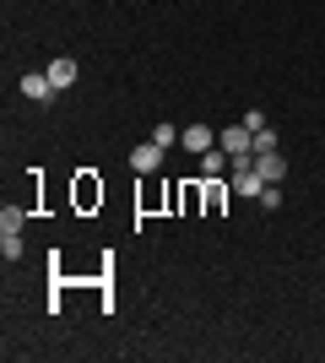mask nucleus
I'll return each instance as SVG.
<instances>
[{
	"label": "nucleus",
	"mask_w": 325,
	"mask_h": 363,
	"mask_svg": "<svg viewBox=\"0 0 325 363\" xmlns=\"http://www.w3.org/2000/svg\"><path fill=\"white\" fill-rule=\"evenodd\" d=\"M22 92H28L33 104H44L49 92H55V82H49V71H33V76H22Z\"/></svg>",
	"instance_id": "4"
},
{
	"label": "nucleus",
	"mask_w": 325,
	"mask_h": 363,
	"mask_svg": "<svg viewBox=\"0 0 325 363\" xmlns=\"http://www.w3.org/2000/svg\"><path fill=\"white\" fill-rule=\"evenodd\" d=\"M185 147L190 152H212L217 147V141H212V125H190V130H185Z\"/></svg>",
	"instance_id": "6"
},
{
	"label": "nucleus",
	"mask_w": 325,
	"mask_h": 363,
	"mask_svg": "<svg viewBox=\"0 0 325 363\" xmlns=\"http://www.w3.org/2000/svg\"><path fill=\"white\" fill-rule=\"evenodd\" d=\"M22 223H28V212H22V206H6V212H0V239H6V233H22Z\"/></svg>",
	"instance_id": "7"
},
{
	"label": "nucleus",
	"mask_w": 325,
	"mask_h": 363,
	"mask_svg": "<svg viewBox=\"0 0 325 363\" xmlns=\"http://www.w3.org/2000/svg\"><path fill=\"white\" fill-rule=\"evenodd\" d=\"M0 250H6V260H22V233H6V239H0Z\"/></svg>",
	"instance_id": "11"
},
{
	"label": "nucleus",
	"mask_w": 325,
	"mask_h": 363,
	"mask_svg": "<svg viewBox=\"0 0 325 363\" xmlns=\"http://www.w3.org/2000/svg\"><path fill=\"white\" fill-rule=\"evenodd\" d=\"M49 82H55V92H65L71 82H76V60H55L49 65Z\"/></svg>",
	"instance_id": "5"
},
{
	"label": "nucleus",
	"mask_w": 325,
	"mask_h": 363,
	"mask_svg": "<svg viewBox=\"0 0 325 363\" xmlns=\"http://www.w3.org/2000/svg\"><path fill=\"white\" fill-rule=\"evenodd\" d=\"M249 152H255V157H261V152H277V130H255V147Z\"/></svg>",
	"instance_id": "9"
},
{
	"label": "nucleus",
	"mask_w": 325,
	"mask_h": 363,
	"mask_svg": "<svg viewBox=\"0 0 325 363\" xmlns=\"http://www.w3.org/2000/svg\"><path fill=\"white\" fill-rule=\"evenodd\" d=\"M152 141H157V147H173V141H179V130H173V125H152Z\"/></svg>",
	"instance_id": "10"
},
{
	"label": "nucleus",
	"mask_w": 325,
	"mask_h": 363,
	"mask_svg": "<svg viewBox=\"0 0 325 363\" xmlns=\"http://www.w3.org/2000/svg\"><path fill=\"white\" fill-rule=\"evenodd\" d=\"M261 206H266V212H277V206H282V196H277V184H266V190H261Z\"/></svg>",
	"instance_id": "12"
},
{
	"label": "nucleus",
	"mask_w": 325,
	"mask_h": 363,
	"mask_svg": "<svg viewBox=\"0 0 325 363\" xmlns=\"http://www.w3.org/2000/svg\"><path fill=\"white\" fill-rule=\"evenodd\" d=\"M255 174H261L266 184H277L282 174H287V163H282V152H261V157H255Z\"/></svg>",
	"instance_id": "3"
},
{
	"label": "nucleus",
	"mask_w": 325,
	"mask_h": 363,
	"mask_svg": "<svg viewBox=\"0 0 325 363\" xmlns=\"http://www.w3.org/2000/svg\"><path fill=\"white\" fill-rule=\"evenodd\" d=\"M163 152H169V147L141 141V147H130V168H136V174H157V168H163Z\"/></svg>",
	"instance_id": "1"
},
{
	"label": "nucleus",
	"mask_w": 325,
	"mask_h": 363,
	"mask_svg": "<svg viewBox=\"0 0 325 363\" xmlns=\"http://www.w3.org/2000/svg\"><path fill=\"white\" fill-rule=\"evenodd\" d=\"M222 163H228V152H222V147L201 152V174H222Z\"/></svg>",
	"instance_id": "8"
},
{
	"label": "nucleus",
	"mask_w": 325,
	"mask_h": 363,
	"mask_svg": "<svg viewBox=\"0 0 325 363\" xmlns=\"http://www.w3.org/2000/svg\"><path fill=\"white\" fill-rule=\"evenodd\" d=\"M217 147L228 152V157H239V152H249V147H255V130H244V125H233V130H222V141H217Z\"/></svg>",
	"instance_id": "2"
}]
</instances>
